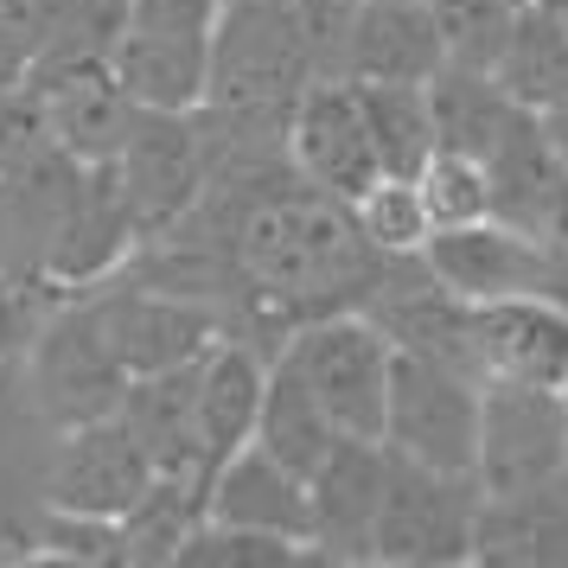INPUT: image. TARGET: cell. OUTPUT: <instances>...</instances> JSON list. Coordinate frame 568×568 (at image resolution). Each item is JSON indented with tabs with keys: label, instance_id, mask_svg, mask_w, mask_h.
Instances as JSON below:
<instances>
[{
	"label": "cell",
	"instance_id": "21",
	"mask_svg": "<svg viewBox=\"0 0 568 568\" xmlns=\"http://www.w3.org/2000/svg\"><path fill=\"white\" fill-rule=\"evenodd\" d=\"M205 358V352H199ZM192 364H173V371H148V377H129L122 389V428L141 440V454L154 460V473H180V479H199V447H192ZM205 486V479H199Z\"/></svg>",
	"mask_w": 568,
	"mask_h": 568
},
{
	"label": "cell",
	"instance_id": "29",
	"mask_svg": "<svg viewBox=\"0 0 568 568\" xmlns=\"http://www.w3.org/2000/svg\"><path fill=\"white\" fill-rule=\"evenodd\" d=\"M524 236H537L549 256H568V166H556L549 180L537 185V199L511 217Z\"/></svg>",
	"mask_w": 568,
	"mask_h": 568
},
{
	"label": "cell",
	"instance_id": "12",
	"mask_svg": "<svg viewBox=\"0 0 568 568\" xmlns=\"http://www.w3.org/2000/svg\"><path fill=\"white\" fill-rule=\"evenodd\" d=\"M282 148L301 180L345 199V205L384 173L352 78H307V90L294 97V109H287V122H282Z\"/></svg>",
	"mask_w": 568,
	"mask_h": 568
},
{
	"label": "cell",
	"instance_id": "3",
	"mask_svg": "<svg viewBox=\"0 0 568 568\" xmlns=\"http://www.w3.org/2000/svg\"><path fill=\"white\" fill-rule=\"evenodd\" d=\"M275 364L326 409V422H333L338 435L384 440L396 345H389V333L364 307L313 313L301 326H287L282 345H275Z\"/></svg>",
	"mask_w": 568,
	"mask_h": 568
},
{
	"label": "cell",
	"instance_id": "30",
	"mask_svg": "<svg viewBox=\"0 0 568 568\" xmlns=\"http://www.w3.org/2000/svg\"><path fill=\"white\" fill-rule=\"evenodd\" d=\"M39 294H52V287H45V282H20V275H0V371L27 352L32 326L45 320Z\"/></svg>",
	"mask_w": 568,
	"mask_h": 568
},
{
	"label": "cell",
	"instance_id": "18",
	"mask_svg": "<svg viewBox=\"0 0 568 568\" xmlns=\"http://www.w3.org/2000/svg\"><path fill=\"white\" fill-rule=\"evenodd\" d=\"M205 524H236V530H268V537L307 542L313 530L307 479L294 466H282L268 447L243 440L231 460L205 479Z\"/></svg>",
	"mask_w": 568,
	"mask_h": 568
},
{
	"label": "cell",
	"instance_id": "5",
	"mask_svg": "<svg viewBox=\"0 0 568 568\" xmlns=\"http://www.w3.org/2000/svg\"><path fill=\"white\" fill-rule=\"evenodd\" d=\"M20 364H27V409L52 435L78 428V422H97V415H115L122 389H129V371L109 352L90 294H71V301L45 307Z\"/></svg>",
	"mask_w": 568,
	"mask_h": 568
},
{
	"label": "cell",
	"instance_id": "16",
	"mask_svg": "<svg viewBox=\"0 0 568 568\" xmlns=\"http://www.w3.org/2000/svg\"><path fill=\"white\" fill-rule=\"evenodd\" d=\"M262 384H268V364H262V352L250 338H236V333H224L205 358H199V371H192V447H199V479H211L243 440L256 435Z\"/></svg>",
	"mask_w": 568,
	"mask_h": 568
},
{
	"label": "cell",
	"instance_id": "10",
	"mask_svg": "<svg viewBox=\"0 0 568 568\" xmlns=\"http://www.w3.org/2000/svg\"><path fill=\"white\" fill-rule=\"evenodd\" d=\"M154 479H160L154 460H148L141 440L122 428V415H97V422H78V428H58L52 435L39 491H45L52 511L122 517Z\"/></svg>",
	"mask_w": 568,
	"mask_h": 568
},
{
	"label": "cell",
	"instance_id": "26",
	"mask_svg": "<svg viewBox=\"0 0 568 568\" xmlns=\"http://www.w3.org/2000/svg\"><path fill=\"white\" fill-rule=\"evenodd\" d=\"M352 217H358L364 243H371L377 256H422V243L435 236L428 205H422V185H415L409 173H377V180L352 199Z\"/></svg>",
	"mask_w": 568,
	"mask_h": 568
},
{
	"label": "cell",
	"instance_id": "8",
	"mask_svg": "<svg viewBox=\"0 0 568 568\" xmlns=\"http://www.w3.org/2000/svg\"><path fill=\"white\" fill-rule=\"evenodd\" d=\"M568 473V396L530 384H479V460L473 486L517 498Z\"/></svg>",
	"mask_w": 568,
	"mask_h": 568
},
{
	"label": "cell",
	"instance_id": "13",
	"mask_svg": "<svg viewBox=\"0 0 568 568\" xmlns=\"http://www.w3.org/2000/svg\"><path fill=\"white\" fill-rule=\"evenodd\" d=\"M447 64L435 0H358L338 27V45L320 78L352 83H428Z\"/></svg>",
	"mask_w": 568,
	"mask_h": 568
},
{
	"label": "cell",
	"instance_id": "1",
	"mask_svg": "<svg viewBox=\"0 0 568 568\" xmlns=\"http://www.w3.org/2000/svg\"><path fill=\"white\" fill-rule=\"evenodd\" d=\"M231 275L250 287L262 313H282L301 326L313 313L364 307L384 275V256L364 243L358 217L345 199L320 192L294 173V185L243 199L231 217Z\"/></svg>",
	"mask_w": 568,
	"mask_h": 568
},
{
	"label": "cell",
	"instance_id": "14",
	"mask_svg": "<svg viewBox=\"0 0 568 568\" xmlns=\"http://www.w3.org/2000/svg\"><path fill=\"white\" fill-rule=\"evenodd\" d=\"M422 262L435 268L447 294H460L466 307L505 301V294H549V250L537 236H524L505 217H479L460 231H435L422 243Z\"/></svg>",
	"mask_w": 568,
	"mask_h": 568
},
{
	"label": "cell",
	"instance_id": "19",
	"mask_svg": "<svg viewBox=\"0 0 568 568\" xmlns=\"http://www.w3.org/2000/svg\"><path fill=\"white\" fill-rule=\"evenodd\" d=\"M473 562L498 568H568V473L517 498H486L479 491V542Z\"/></svg>",
	"mask_w": 568,
	"mask_h": 568
},
{
	"label": "cell",
	"instance_id": "31",
	"mask_svg": "<svg viewBox=\"0 0 568 568\" xmlns=\"http://www.w3.org/2000/svg\"><path fill=\"white\" fill-rule=\"evenodd\" d=\"M537 122H542V134H549V148H556V160L568 166V97H556L549 109H537Z\"/></svg>",
	"mask_w": 568,
	"mask_h": 568
},
{
	"label": "cell",
	"instance_id": "17",
	"mask_svg": "<svg viewBox=\"0 0 568 568\" xmlns=\"http://www.w3.org/2000/svg\"><path fill=\"white\" fill-rule=\"evenodd\" d=\"M32 97L45 109V134H52V148H64L71 160H109L115 154V141L129 129V90L115 83L109 71V58H90V64H52V71H27Z\"/></svg>",
	"mask_w": 568,
	"mask_h": 568
},
{
	"label": "cell",
	"instance_id": "20",
	"mask_svg": "<svg viewBox=\"0 0 568 568\" xmlns=\"http://www.w3.org/2000/svg\"><path fill=\"white\" fill-rule=\"evenodd\" d=\"M428 103H435V141L454 148V154H473L486 166L505 141L517 134V122L530 109L517 103L505 83L479 71V64H440L428 78Z\"/></svg>",
	"mask_w": 568,
	"mask_h": 568
},
{
	"label": "cell",
	"instance_id": "25",
	"mask_svg": "<svg viewBox=\"0 0 568 568\" xmlns=\"http://www.w3.org/2000/svg\"><path fill=\"white\" fill-rule=\"evenodd\" d=\"M364 109V129L377 148L384 173H422V160L435 154V103H428V83H352Z\"/></svg>",
	"mask_w": 568,
	"mask_h": 568
},
{
	"label": "cell",
	"instance_id": "24",
	"mask_svg": "<svg viewBox=\"0 0 568 568\" xmlns=\"http://www.w3.org/2000/svg\"><path fill=\"white\" fill-rule=\"evenodd\" d=\"M250 440H256V447H268L282 466H294L301 479H313V466L326 460L345 435L326 422V409L313 403L307 389L294 384L275 358H268V384H262V409H256V435H250Z\"/></svg>",
	"mask_w": 568,
	"mask_h": 568
},
{
	"label": "cell",
	"instance_id": "4",
	"mask_svg": "<svg viewBox=\"0 0 568 568\" xmlns=\"http://www.w3.org/2000/svg\"><path fill=\"white\" fill-rule=\"evenodd\" d=\"M122 211H129L134 243L173 236L199 211L211 185V134H199V109H141L109 154Z\"/></svg>",
	"mask_w": 568,
	"mask_h": 568
},
{
	"label": "cell",
	"instance_id": "6",
	"mask_svg": "<svg viewBox=\"0 0 568 568\" xmlns=\"http://www.w3.org/2000/svg\"><path fill=\"white\" fill-rule=\"evenodd\" d=\"M479 542V486L466 473H435L389 454L384 505L371 530V562L384 568H454Z\"/></svg>",
	"mask_w": 568,
	"mask_h": 568
},
{
	"label": "cell",
	"instance_id": "22",
	"mask_svg": "<svg viewBox=\"0 0 568 568\" xmlns=\"http://www.w3.org/2000/svg\"><path fill=\"white\" fill-rule=\"evenodd\" d=\"M491 78L524 109H549L556 97H568V13H556V7L511 13L505 45L491 58Z\"/></svg>",
	"mask_w": 568,
	"mask_h": 568
},
{
	"label": "cell",
	"instance_id": "15",
	"mask_svg": "<svg viewBox=\"0 0 568 568\" xmlns=\"http://www.w3.org/2000/svg\"><path fill=\"white\" fill-rule=\"evenodd\" d=\"M384 479H389L384 440L345 435L326 460L313 466V479H307V498H313L307 549H313V562H371V530H377Z\"/></svg>",
	"mask_w": 568,
	"mask_h": 568
},
{
	"label": "cell",
	"instance_id": "23",
	"mask_svg": "<svg viewBox=\"0 0 568 568\" xmlns=\"http://www.w3.org/2000/svg\"><path fill=\"white\" fill-rule=\"evenodd\" d=\"M199 524H205V486H199V479H180V473H160L154 486L115 517V530H122V562L180 568V549L192 542Z\"/></svg>",
	"mask_w": 568,
	"mask_h": 568
},
{
	"label": "cell",
	"instance_id": "9",
	"mask_svg": "<svg viewBox=\"0 0 568 568\" xmlns=\"http://www.w3.org/2000/svg\"><path fill=\"white\" fill-rule=\"evenodd\" d=\"M78 294H90L97 326H103L109 352L122 358L129 377L192 364L199 352H211V345L224 338L217 307L199 301V294H180V287L129 282V287H78Z\"/></svg>",
	"mask_w": 568,
	"mask_h": 568
},
{
	"label": "cell",
	"instance_id": "28",
	"mask_svg": "<svg viewBox=\"0 0 568 568\" xmlns=\"http://www.w3.org/2000/svg\"><path fill=\"white\" fill-rule=\"evenodd\" d=\"M313 549L294 537H268V530H236V524H199L192 542L180 549V568H287L307 562Z\"/></svg>",
	"mask_w": 568,
	"mask_h": 568
},
{
	"label": "cell",
	"instance_id": "7",
	"mask_svg": "<svg viewBox=\"0 0 568 568\" xmlns=\"http://www.w3.org/2000/svg\"><path fill=\"white\" fill-rule=\"evenodd\" d=\"M384 447L396 460L473 479V460H479V377L460 371V364L422 358V352H396Z\"/></svg>",
	"mask_w": 568,
	"mask_h": 568
},
{
	"label": "cell",
	"instance_id": "2",
	"mask_svg": "<svg viewBox=\"0 0 568 568\" xmlns=\"http://www.w3.org/2000/svg\"><path fill=\"white\" fill-rule=\"evenodd\" d=\"M320 78L313 39L301 20V0H224L217 32H211V90L205 103L217 122L282 129L294 97Z\"/></svg>",
	"mask_w": 568,
	"mask_h": 568
},
{
	"label": "cell",
	"instance_id": "11",
	"mask_svg": "<svg viewBox=\"0 0 568 568\" xmlns=\"http://www.w3.org/2000/svg\"><path fill=\"white\" fill-rule=\"evenodd\" d=\"M466 352L479 384H530L568 396V301L505 294L466 307Z\"/></svg>",
	"mask_w": 568,
	"mask_h": 568
},
{
	"label": "cell",
	"instance_id": "27",
	"mask_svg": "<svg viewBox=\"0 0 568 568\" xmlns=\"http://www.w3.org/2000/svg\"><path fill=\"white\" fill-rule=\"evenodd\" d=\"M422 205H428V224L435 231H460V224H479V217H498V192H491V173L473 154H454V148H435L422 160Z\"/></svg>",
	"mask_w": 568,
	"mask_h": 568
}]
</instances>
